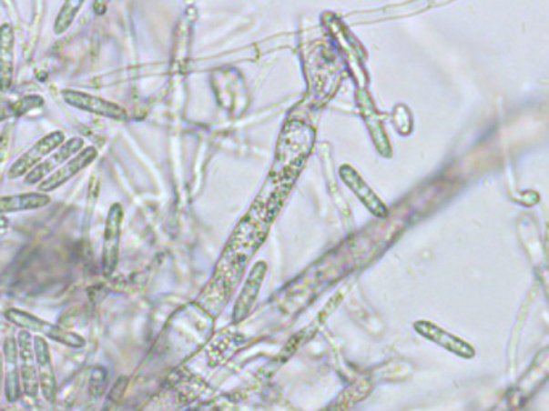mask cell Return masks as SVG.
<instances>
[{"label": "cell", "mask_w": 549, "mask_h": 411, "mask_svg": "<svg viewBox=\"0 0 549 411\" xmlns=\"http://www.w3.org/2000/svg\"><path fill=\"white\" fill-rule=\"evenodd\" d=\"M5 318L7 322L12 323L14 326L20 331H28L36 336L44 337L47 341H56V343L63 344L70 349H83L86 346V339L81 335H77L75 331L63 328L60 325L47 322L41 316H35L26 310L21 308H8L5 310Z\"/></svg>", "instance_id": "obj_1"}, {"label": "cell", "mask_w": 549, "mask_h": 411, "mask_svg": "<svg viewBox=\"0 0 549 411\" xmlns=\"http://www.w3.org/2000/svg\"><path fill=\"white\" fill-rule=\"evenodd\" d=\"M65 142L66 137L62 131L50 132L47 135L39 138L28 151H25L20 158L15 161L8 171V178L16 180V178L26 177L36 165H41L44 159L50 156L56 148H60Z\"/></svg>", "instance_id": "obj_2"}, {"label": "cell", "mask_w": 549, "mask_h": 411, "mask_svg": "<svg viewBox=\"0 0 549 411\" xmlns=\"http://www.w3.org/2000/svg\"><path fill=\"white\" fill-rule=\"evenodd\" d=\"M62 98L63 102L66 103L68 106L76 108V110L92 113V115H97V116L108 117V119H115V121H126L127 119V113H126L123 106H119L117 103L108 102L102 96L92 95V94L81 92V90L63 89Z\"/></svg>", "instance_id": "obj_3"}, {"label": "cell", "mask_w": 549, "mask_h": 411, "mask_svg": "<svg viewBox=\"0 0 549 411\" xmlns=\"http://www.w3.org/2000/svg\"><path fill=\"white\" fill-rule=\"evenodd\" d=\"M121 224H123V206L115 203L105 220L104 243H102V270L105 276L113 275L118 266Z\"/></svg>", "instance_id": "obj_4"}, {"label": "cell", "mask_w": 549, "mask_h": 411, "mask_svg": "<svg viewBox=\"0 0 549 411\" xmlns=\"http://www.w3.org/2000/svg\"><path fill=\"white\" fill-rule=\"evenodd\" d=\"M84 150V140L81 137H73L66 140L65 144L56 148L50 156L44 159L41 165H36L33 171L29 172L25 177L26 185H39L50 174L58 171L65 163H68L71 158H75L79 151Z\"/></svg>", "instance_id": "obj_5"}, {"label": "cell", "mask_w": 549, "mask_h": 411, "mask_svg": "<svg viewBox=\"0 0 549 411\" xmlns=\"http://www.w3.org/2000/svg\"><path fill=\"white\" fill-rule=\"evenodd\" d=\"M18 341V362H20L21 389L29 398L37 397L39 394V379H37V365L35 356V337L28 331H20Z\"/></svg>", "instance_id": "obj_6"}, {"label": "cell", "mask_w": 549, "mask_h": 411, "mask_svg": "<svg viewBox=\"0 0 549 411\" xmlns=\"http://www.w3.org/2000/svg\"><path fill=\"white\" fill-rule=\"evenodd\" d=\"M98 151L96 146H86L83 151H79L75 158H71L68 163L58 169V171L50 174L49 177L46 178L37 185V192L49 193L56 192V188L65 185L66 182H70L71 178L76 177L79 172H83L86 167L97 159Z\"/></svg>", "instance_id": "obj_7"}, {"label": "cell", "mask_w": 549, "mask_h": 411, "mask_svg": "<svg viewBox=\"0 0 549 411\" xmlns=\"http://www.w3.org/2000/svg\"><path fill=\"white\" fill-rule=\"evenodd\" d=\"M414 329L421 336L429 339L431 343L437 344L448 352H452L454 356L466 358V360H471L475 356V349L471 344L463 341L461 337L454 336L445 329L440 328L435 323L419 320V322L414 323Z\"/></svg>", "instance_id": "obj_8"}, {"label": "cell", "mask_w": 549, "mask_h": 411, "mask_svg": "<svg viewBox=\"0 0 549 411\" xmlns=\"http://www.w3.org/2000/svg\"><path fill=\"white\" fill-rule=\"evenodd\" d=\"M35 356L36 365H37L39 391H41L42 397L46 402L54 404L56 398V376L47 339L35 336Z\"/></svg>", "instance_id": "obj_9"}, {"label": "cell", "mask_w": 549, "mask_h": 411, "mask_svg": "<svg viewBox=\"0 0 549 411\" xmlns=\"http://www.w3.org/2000/svg\"><path fill=\"white\" fill-rule=\"evenodd\" d=\"M4 391L10 404L18 402L23 394L21 389L20 362H18V341L8 336L4 343Z\"/></svg>", "instance_id": "obj_10"}, {"label": "cell", "mask_w": 549, "mask_h": 411, "mask_svg": "<svg viewBox=\"0 0 549 411\" xmlns=\"http://www.w3.org/2000/svg\"><path fill=\"white\" fill-rule=\"evenodd\" d=\"M341 177L343 178V182L350 186V190L355 192L356 196L360 198L362 205L368 207L371 213L377 216V217H385L387 216V207L382 203V199L377 196L376 193L371 190V186L362 180L361 175L350 165H341Z\"/></svg>", "instance_id": "obj_11"}, {"label": "cell", "mask_w": 549, "mask_h": 411, "mask_svg": "<svg viewBox=\"0 0 549 411\" xmlns=\"http://www.w3.org/2000/svg\"><path fill=\"white\" fill-rule=\"evenodd\" d=\"M15 79V31L10 23L0 26V92H10Z\"/></svg>", "instance_id": "obj_12"}, {"label": "cell", "mask_w": 549, "mask_h": 411, "mask_svg": "<svg viewBox=\"0 0 549 411\" xmlns=\"http://www.w3.org/2000/svg\"><path fill=\"white\" fill-rule=\"evenodd\" d=\"M266 275V264L265 262H258L255 267L251 268L250 275L247 278L244 289L239 296V299L236 302V308H234V322H242L245 316H249L255 299H257L259 288H261V283L265 280Z\"/></svg>", "instance_id": "obj_13"}, {"label": "cell", "mask_w": 549, "mask_h": 411, "mask_svg": "<svg viewBox=\"0 0 549 411\" xmlns=\"http://www.w3.org/2000/svg\"><path fill=\"white\" fill-rule=\"evenodd\" d=\"M358 103L361 106L362 116H364V121L368 124L369 134H371V137L374 140L377 150L381 151L383 156H390L391 155V148H390L389 138H387V134L383 131L382 123H381V119L377 116L376 108H374V105L371 102L368 92L361 90L358 94Z\"/></svg>", "instance_id": "obj_14"}, {"label": "cell", "mask_w": 549, "mask_h": 411, "mask_svg": "<svg viewBox=\"0 0 549 411\" xmlns=\"http://www.w3.org/2000/svg\"><path fill=\"white\" fill-rule=\"evenodd\" d=\"M50 201H52L50 195L41 192L20 193V195L0 196V216L42 209V207L49 206Z\"/></svg>", "instance_id": "obj_15"}, {"label": "cell", "mask_w": 549, "mask_h": 411, "mask_svg": "<svg viewBox=\"0 0 549 411\" xmlns=\"http://www.w3.org/2000/svg\"><path fill=\"white\" fill-rule=\"evenodd\" d=\"M83 5V0H68L63 4L60 12L56 15V23H54V33L56 35H65L70 29Z\"/></svg>", "instance_id": "obj_16"}, {"label": "cell", "mask_w": 549, "mask_h": 411, "mask_svg": "<svg viewBox=\"0 0 549 411\" xmlns=\"http://www.w3.org/2000/svg\"><path fill=\"white\" fill-rule=\"evenodd\" d=\"M126 389H127V377L121 376L118 381H117V384L113 386L112 389H110L107 398H105L104 408H102V411H117L119 402H121V398L125 396Z\"/></svg>", "instance_id": "obj_17"}, {"label": "cell", "mask_w": 549, "mask_h": 411, "mask_svg": "<svg viewBox=\"0 0 549 411\" xmlns=\"http://www.w3.org/2000/svg\"><path fill=\"white\" fill-rule=\"evenodd\" d=\"M42 105H44V98H42V96L28 95L25 96V98H20L18 102H15L10 108H12V113H14V115L21 116V115H25V113H28V111L39 108Z\"/></svg>", "instance_id": "obj_18"}, {"label": "cell", "mask_w": 549, "mask_h": 411, "mask_svg": "<svg viewBox=\"0 0 549 411\" xmlns=\"http://www.w3.org/2000/svg\"><path fill=\"white\" fill-rule=\"evenodd\" d=\"M105 386H107V371L102 366H96L89 377V391L94 397H100L104 394Z\"/></svg>", "instance_id": "obj_19"}, {"label": "cell", "mask_w": 549, "mask_h": 411, "mask_svg": "<svg viewBox=\"0 0 549 411\" xmlns=\"http://www.w3.org/2000/svg\"><path fill=\"white\" fill-rule=\"evenodd\" d=\"M2 389H4V356L0 352V396H2Z\"/></svg>", "instance_id": "obj_20"}, {"label": "cell", "mask_w": 549, "mask_h": 411, "mask_svg": "<svg viewBox=\"0 0 549 411\" xmlns=\"http://www.w3.org/2000/svg\"><path fill=\"white\" fill-rule=\"evenodd\" d=\"M7 117V111L4 110V108H0V123H2V121H5Z\"/></svg>", "instance_id": "obj_21"}]
</instances>
